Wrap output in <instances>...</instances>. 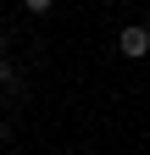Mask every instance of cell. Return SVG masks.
<instances>
[{
  "label": "cell",
  "mask_w": 150,
  "mask_h": 155,
  "mask_svg": "<svg viewBox=\"0 0 150 155\" xmlns=\"http://www.w3.org/2000/svg\"><path fill=\"white\" fill-rule=\"evenodd\" d=\"M117 50L128 55V61H145V55H150V28H145V22H128V28L117 33Z\"/></svg>",
  "instance_id": "6da1fadb"
},
{
  "label": "cell",
  "mask_w": 150,
  "mask_h": 155,
  "mask_svg": "<svg viewBox=\"0 0 150 155\" xmlns=\"http://www.w3.org/2000/svg\"><path fill=\"white\" fill-rule=\"evenodd\" d=\"M50 6H56V0H22V11H33V17H45Z\"/></svg>",
  "instance_id": "3957f363"
},
{
  "label": "cell",
  "mask_w": 150,
  "mask_h": 155,
  "mask_svg": "<svg viewBox=\"0 0 150 155\" xmlns=\"http://www.w3.org/2000/svg\"><path fill=\"white\" fill-rule=\"evenodd\" d=\"M0 55H6V28H0Z\"/></svg>",
  "instance_id": "5b68a950"
},
{
  "label": "cell",
  "mask_w": 150,
  "mask_h": 155,
  "mask_svg": "<svg viewBox=\"0 0 150 155\" xmlns=\"http://www.w3.org/2000/svg\"><path fill=\"white\" fill-rule=\"evenodd\" d=\"M0 144H11V122H0Z\"/></svg>",
  "instance_id": "277c9868"
},
{
  "label": "cell",
  "mask_w": 150,
  "mask_h": 155,
  "mask_svg": "<svg viewBox=\"0 0 150 155\" xmlns=\"http://www.w3.org/2000/svg\"><path fill=\"white\" fill-rule=\"evenodd\" d=\"M0 94H22V72H17L6 55H0Z\"/></svg>",
  "instance_id": "7a4b0ae2"
}]
</instances>
